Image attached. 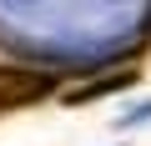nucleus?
I'll return each instance as SVG.
<instances>
[{"mask_svg": "<svg viewBox=\"0 0 151 146\" xmlns=\"http://www.w3.org/2000/svg\"><path fill=\"white\" fill-rule=\"evenodd\" d=\"M55 91V76L30 65H0V111H15V106H35L40 96Z\"/></svg>", "mask_w": 151, "mask_h": 146, "instance_id": "obj_1", "label": "nucleus"}, {"mask_svg": "<svg viewBox=\"0 0 151 146\" xmlns=\"http://www.w3.org/2000/svg\"><path fill=\"white\" fill-rule=\"evenodd\" d=\"M136 81V70L131 65H121V70H106V76H96V81H81V86H65V101L70 106H81V101H96V96H111V91H126Z\"/></svg>", "mask_w": 151, "mask_h": 146, "instance_id": "obj_2", "label": "nucleus"}]
</instances>
